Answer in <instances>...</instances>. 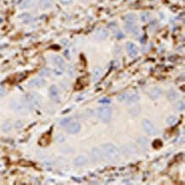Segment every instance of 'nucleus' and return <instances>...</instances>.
I'll list each match as a JSON object with an SVG mask.
<instances>
[{"mask_svg": "<svg viewBox=\"0 0 185 185\" xmlns=\"http://www.w3.org/2000/svg\"><path fill=\"white\" fill-rule=\"evenodd\" d=\"M20 18L23 20V21H25V22H29L31 20H32V16L29 15V14H27V13H25V14H23V15H21L20 16Z\"/></svg>", "mask_w": 185, "mask_h": 185, "instance_id": "nucleus-24", "label": "nucleus"}, {"mask_svg": "<svg viewBox=\"0 0 185 185\" xmlns=\"http://www.w3.org/2000/svg\"><path fill=\"white\" fill-rule=\"evenodd\" d=\"M102 153L103 157H105L106 159H108L111 161L117 160L119 157V149L111 143H107V144L102 145Z\"/></svg>", "mask_w": 185, "mask_h": 185, "instance_id": "nucleus-1", "label": "nucleus"}, {"mask_svg": "<svg viewBox=\"0 0 185 185\" xmlns=\"http://www.w3.org/2000/svg\"><path fill=\"white\" fill-rule=\"evenodd\" d=\"M167 97H168L169 100L173 101V100H175V99L177 97V91H176L175 90L171 89V90L168 91V93H167Z\"/></svg>", "mask_w": 185, "mask_h": 185, "instance_id": "nucleus-20", "label": "nucleus"}, {"mask_svg": "<svg viewBox=\"0 0 185 185\" xmlns=\"http://www.w3.org/2000/svg\"><path fill=\"white\" fill-rule=\"evenodd\" d=\"M12 108L16 113H26L27 111V105L20 103L19 102H15L12 103Z\"/></svg>", "mask_w": 185, "mask_h": 185, "instance_id": "nucleus-7", "label": "nucleus"}, {"mask_svg": "<svg viewBox=\"0 0 185 185\" xmlns=\"http://www.w3.org/2000/svg\"><path fill=\"white\" fill-rule=\"evenodd\" d=\"M54 62L56 63V65L60 68H63L65 67V61L63 60V58L60 56H56L54 57Z\"/></svg>", "mask_w": 185, "mask_h": 185, "instance_id": "nucleus-16", "label": "nucleus"}, {"mask_svg": "<svg viewBox=\"0 0 185 185\" xmlns=\"http://www.w3.org/2000/svg\"><path fill=\"white\" fill-rule=\"evenodd\" d=\"M52 4H53V0H40L39 2V6L43 10L49 9L50 7L52 6Z\"/></svg>", "mask_w": 185, "mask_h": 185, "instance_id": "nucleus-14", "label": "nucleus"}, {"mask_svg": "<svg viewBox=\"0 0 185 185\" xmlns=\"http://www.w3.org/2000/svg\"><path fill=\"white\" fill-rule=\"evenodd\" d=\"M109 36V32L104 28H100L96 33V38L99 40H103Z\"/></svg>", "mask_w": 185, "mask_h": 185, "instance_id": "nucleus-11", "label": "nucleus"}, {"mask_svg": "<svg viewBox=\"0 0 185 185\" xmlns=\"http://www.w3.org/2000/svg\"><path fill=\"white\" fill-rule=\"evenodd\" d=\"M99 102L100 103H110V100H109V99H102V100H100Z\"/></svg>", "mask_w": 185, "mask_h": 185, "instance_id": "nucleus-32", "label": "nucleus"}, {"mask_svg": "<svg viewBox=\"0 0 185 185\" xmlns=\"http://www.w3.org/2000/svg\"><path fill=\"white\" fill-rule=\"evenodd\" d=\"M45 85V81L44 79H41V78H35V79H33L32 80H30L28 82V86L29 87H41L43 85Z\"/></svg>", "mask_w": 185, "mask_h": 185, "instance_id": "nucleus-5", "label": "nucleus"}, {"mask_svg": "<svg viewBox=\"0 0 185 185\" xmlns=\"http://www.w3.org/2000/svg\"><path fill=\"white\" fill-rule=\"evenodd\" d=\"M125 20H126V24H130V25L133 24L137 20V16L134 14H129L125 16Z\"/></svg>", "mask_w": 185, "mask_h": 185, "instance_id": "nucleus-18", "label": "nucleus"}, {"mask_svg": "<svg viewBox=\"0 0 185 185\" xmlns=\"http://www.w3.org/2000/svg\"><path fill=\"white\" fill-rule=\"evenodd\" d=\"M25 101L27 104L29 105H33V106H40L41 104V99L40 97L33 93H30L26 95L25 96Z\"/></svg>", "mask_w": 185, "mask_h": 185, "instance_id": "nucleus-3", "label": "nucleus"}, {"mask_svg": "<svg viewBox=\"0 0 185 185\" xmlns=\"http://www.w3.org/2000/svg\"><path fill=\"white\" fill-rule=\"evenodd\" d=\"M143 129L145 130V132L147 134H148V135H150V136L155 135L156 132H157L155 126L148 119H143Z\"/></svg>", "mask_w": 185, "mask_h": 185, "instance_id": "nucleus-4", "label": "nucleus"}, {"mask_svg": "<svg viewBox=\"0 0 185 185\" xmlns=\"http://www.w3.org/2000/svg\"><path fill=\"white\" fill-rule=\"evenodd\" d=\"M62 4H69L73 2V0H60Z\"/></svg>", "mask_w": 185, "mask_h": 185, "instance_id": "nucleus-30", "label": "nucleus"}, {"mask_svg": "<svg viewBox=\"0 0 185 185\" xmlns=\"http://www.w3.org/2000/svg\"><path fill=\"white\" fill-rule=\"evenodd\" d=\"M50 96L53 101L58 102L59 101V95H58V90L56 85H51L50 88Z\"/></svg>", "mask_w": 185, "mask_h": 185, "instance_id": "nucleus-12", "label": "nucleus"}, {"mask_svg": "<svg viewBox=\"0 0 185 185\" xmlns=\"http://www.w3.org/2000/svg\"><path fill=\"white\" fill-rule=\"evenodd\" d=\"M162 95V90L159 87H154V89L151 90V91L149 93V97L153 100L159 98L160 96Z\"/></svg>", "mask_w": 185, "mask_h": 185, "instance_id": "nucleus-10", "label": "nucleus"}, {"mask_svg": "<svg viewBox=\"0 0 185 185\" xmlns=\"http://www.w3.org/2000/svg\"><path fill=\"white\" fill-rule=\"evenodd\" d=\"M139 99H140L139 96H138L137 93H135V94H132V95H129V96H128V98H127L126 102H127L129 104H130V103H133V102H137Z\"/></svg>", "mask_w": 185, "mask_h": 185, "instance_id": "nucleus-19", "label": "nucleus"}, {"mask_svg": "<svg viewBox=\"0 0 185 185\" xmlns=\"http://www.w3.org/2000/svg\"><path fill=\"white\" fill-rule=\"evenodd\" d=\"M88 162V159L87 157L84 156V155H79L78 157H76L74 159V165L77 166V167H81V166H84L85 165L86 163Z\"/></svg>", "mask_w": 185, "mask_h": 185, "instance_id": "nucleus-9", "label": "nucleus"}, {"mask_svg": "<svg viewBox=\"0 0 185 185\" xmlns=\"http://www.w3.org/2000/svg\"><path fill=\"white\" fill-rule=\"evenodd\" d=\"M37 0H24L21 4L22 9H27V8H32L36 4Z\"/></svg>", "mask_w": 185, "mask_h": 185, "instance_id": "nucleus-15", "label": "nucleus"}, {"mask_svg": "<svg viewBox=\"0 0 185 185\" xmlns=\"http://www.w3.org/2000/svg\"><path fill=\"white\" fill-rule=\"evenodd\" d=\"M69 74H70L71 76L74 74V66H72V65L69 67Z\"/></svg>", "mask_w": 185, "mask_h": 185, "instance_id": "nucleus-31", "label": "nucleus"}, {"mask_svg": "<svg viewBox=\"0 0 185 185\" xmlns=\"http://www.w3.org/2000/svg\"><path fill=\"white\" fill-rule=\"evenodd\" d=\"M11 129H12V126H11V124H10V122L4 123V124L3 125V126H2V130H3L4 132H8V131H10Z\"/></svg>", "mask_w": 185, "mask_h": 185, "instance_id": "nucleus-21", "label": "nucleus"}, {"mask_svg": "<svg viewBox=\"0 0 185 185\" xmlns=\"http://www.w3.org/2000/svg\"><path fill=\"white\" fill-rule=\"evenodd\" d=\"M126 48H127V51H128V54L130 57H135V56L137 55L138 53V50H137V47L132 44V43H128L127 45H126Z\"/></svg>", "mask_w": 185, "mask_h": 185, "instance_id": "nucleus-8", "label": "nucleus"}, {"mask_svg": "<svg viewBox=\"0 0 185 185\" xmlns=\"http://www.w3.org/2000/svg\"><path fill=\"white\" fill-rule=\"evenodd\" d=\"M117 36H118V38H124V35H123V34H122V33H120V32L118 33V35H117Z\"/></svg>", "mask_w": 185, "mask_h": 185, "instance_id": "nucleus-34", "label": "nucleus"}, {"mask_svg": "<svg viewBox=\"0 0 185 185\" xmlns=\"http://www.w3.org/2000/svg\"><path fill=\"white\" fill-rule=\"evenodd\" d=\"M56 139L57 142L61 143V142H63V141L65 140V137H64V136H63V135H58V136L56 137Z\"/></svg>", "mask_w": 185, "mask_h": 185, "instance_id": "nucleus-29", "label": "nucleus"}, {"mask_svg": "<svg viewBox=\"0 0 185 185\" xmlns=\"http://www.w3.org/2000/svg\"><path fill=\"white\" fill-rule=\"evenodd\" d=\"M150 17V14L149 13H143L142 16H141V19L143 21H147L148 19Z\"/></svg>", "mask_w": 185, "mask_h": 185, "instance_id": "nucleus-28", "label": "nucleus"}, {"mask_svg": "<svg viewBox=\"0 0 185 185\" xmlns=\"http://www.w3.org/2000/svg\"><path fill=\"white\" fill-rule=\"evenodd\" d=\"M184 101H179L177 104H176V109L178 111H184Z\"/></svg>", "mask_w": 185, "mask_h": 185, "instance_id": "nucleus-23", "label": "nucleus"}, {"mask_svg": "<svg viewBox=\"0 0 185 185\" xmlns=\"http://www.w3.org/2000/svg\"><path fill=\"white\" fill-rule=\"evenodd\" d=\"M128 96H129V94L128 93H123V94H121L119 96V101H126L127 100V98H128Z\"/></svg>", "mask_w": 185, "mask_h": 185, "instance_id": "nucleus-26", "label": "nucleus"}, {"mask_svg": "<svg viewBox=\"0 0 185 185\" xmlns=\"http://www.w3.org/2000/svg\"><path fill=\"white\" fill-rule=\"evenodd\" d=\"M5 94H6V91H5V90H4V89H3V88H0V97L3 96H4Z\"/></svg>", "mask_w": 185, "mask_h": 185, "instance_id": "nucleus-33", "label": "nucleus"}, {"mask_svg": "<svg viewBox=\"0 0 185 185\" xmlns=\"http://www.w3.org/2000/svg\"><path fill=\"white\" fill-rule=\"evenodd\" d=\"M51 73V71H50V69L49 68H44V69H43L39 74L41 75V76H48L49 74Z\"/></svg>", "mask_w": 185, "mask_h": 185, "instance_id": "nucleus-27", "label": "nucleus"}, {"mask_svg": "<svg viewBox=\"0 0 185 185\" xmlns=\"http://www.w3.org/2000/svg\"><path fill=\"white\" fill-rule=\"evenodd\" d=\"M177 119L175 116H170L167 119V124H169V125H174L177 123Z\"/></svg>", "mask_w": 185, "mask_h": 185, "instance_id": "nucleus-22", "label": "nucleus"}, {"mask_svg": "<svg viewBox=\"0 0 185 185\" xmlns=\"http://www.w3.org/2000/svg\"><path fill=\"white\" fill-rule=\"evenodd\" d=\"M91 156L93 157L94 160H98L100 159H102L103 156H102V150L99 149V148H93L92 153H91Z\"/></svg>", "mask_w": 185, "mask_h": 185, "instance_id": "nucleus-13", "label": "nucleus"}, {"mask_svg": "<svg viewBox=\"0 0 185 185\" xmlns=\"http://www.w3.org/2000/svg\"><path fill=\"white\" fill-rule=\"evenodd\" d=\"M101 76H102V69L100 68H96L92 73L93 80L94 81L98 80L101 78Z\"/></svg>", "mask_w": 185, "mask_h": 185, "instance_id": "nucleus-17", "label": "nucleus"}, {"mask_svg": "<svg viewBox=\"0 0 185 185\" xmlns=\"http://www.w3.org/2000/svg\"><path fill=\"white\" fill-rule=\"evenodd\" d=\"M71 121H72V118H66L61 121V125L63 126H68L71 123Z\"/></svg>", "mask_w": 185, "mask_h": 185, "instance_id": "nucleus-25", "label": "nucleus"}, {"mask_svg": "<svg viewBox=\"0 0 185 185\" xmlns=\"http://www.w3.org/2000/svg\"><path fill=\"white\" fill-rule=\"evenodd\" d=\"M98 116L102 121L109 123L111 120L112 109L109 107H102L98 110Z\"/></svg>", "mask_w": 185, "mask_h": 185, "instance_id": "nucleus-2", "label": "nucleus"}, {"mask_svg": "<svg viewBox=\"0 0 185 185\" xmlns=\"http://www.w3.org/2000/svg\"><path fill=\"white\" fill-rule=\"evenodd\" d=\"M81 129V126L79 123L77 122H71L68 126H67V131L69 134H76L78 132H79V130Z\"/></svg>", "mask_w": 185, "mask_h": 185, "instance_id": "nucleus-6", "label": "nucleus"}]
</instances>
